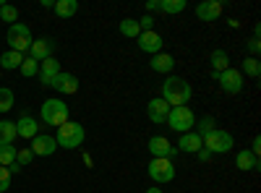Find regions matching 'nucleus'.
Here are the masks:
<instances>
[{"instance_id":"nucleus-11","label":"nucleus","mask_w":261,"mask_h":193,"mask_svg":"<svg viewBox=\"0 0 261 193\" xmlns=\"http://www.w3.org/2000/svg\"><path fill=\"white\" fill-rule=\"evenodd\" d=\"M136 45H139L141 52L157 55V52H162L165 39H162V34H157V32H141V34L136 37Z\"/></svg>"},{"instance_id":"nucleus-19","label":"nucleus","mask_w":261,"mask_h":193,"mask_svg":"<svg viewBox=\"0 0 261 193\" xmlns=\"http://www.w3.org/2000/svg\"><path fill=\"white\" fill-rule=\"evenodd\" d=\"M37 120L32 118V115H21L18 120H16V136H21V139H34L37 136Z\"/></svg>"},{"instance_id":"nucleus-22","label":"nucleus","mask_w":261,"mask_h":193,"mask_svg":"<svg viewBox=\"0 0 261 193\" xmlns=\"http://www.w3.org/2000/svg\"><path fill=\"white\" fill-rule=\"evenodd\" d=\"M209 63H212V73L220 76L222 71L230 68V55H227L225 50H214V52L209 55Z\"/></svg>"},{"instance_id":"nucleus-28","label":"nucleus","mask_w":261,"mask_h":193,"mask_svg":"<svg viewBox=\"0 0 261 193\" xmlns=\"http://www.w3.org/2000/svg\"><path fill=\"white\" fill-rule=\"evenodd\" d=\"M16 104V97L8 87H0V113H8L11 107Z\"/></svg>"},{"instance_id":"nucleus-12","label":"nucleus","mask_w":261,"mask_h":193,"mask_svg":"<svg viewBox=\"0 0 261 193\" xmlns=\"http://www.w3.org/2000/svg\"><path fill=\"white\" fill-rule=\"evenodd\" d=\"M193 11H196V18H201V21H217L222 16L225 6L220 3V0H201Z\"/></svg>"},{"instance_id":"nucleus-32","label":"nucleus","mask_w":261,"mask_h":193,"mask_svg":"<svg viewBox=\"0 0 261 193\" xmlns=\"http://www.w3.org/2000/svg\"><path fill=\"white\" fill-rule=\"evenodd\" d=\"M196 128H199L196 133H199V136L204 139L209 131H214V118H212V115H204L201 120H196Z\"/></svg>"},{"instance_id":"nucleus-29","label":"nucleus","mask_w":261,"mask_h":193,"mask_svg":"<svg viewBox=\"0 0 261 193\" xmlns=\"http://www.w3.org/2000/svg\"><path fill=\"white\" fill-rule=\"evenodd\" d=\"M18 71H21V76H24V78H32V76L39 73V63L34 58H24V63H21Z\"/></svg>"},{"instance_id":"nucleus-2","label":"nucleus","mask_w":261,"mask_h":193,"mask_svg":"<svg viewBox=\"0 0 261 193\" xmlns=\"http://www.w3.org/2000/svg\"><path fill=\"white\" fill-rule=\"evenodd\" d=\"M68 104L63 99H45L42 102V110H39V118L45 125H53V128H60L63 123H68Z\"/></svg>"},{"instance_id":"nucleus-20","label":"nucleus","mask_w":261,"mask_h":193,"mask_svg":"<svg viewBox=\"0 0 261 193\" xmlns=\"http://www.w3.org/2000/svg\"><path fill=\"white\" fill-rule=\"evenodd\" d=\"M235 167L243 170V173H253V170H258V157H253L248 149H243V152L235 154Z\"/></svg>"},{"instance_id":"nucleus-24","label":"nucleus","mask_w":261,"mask_h":193,"mask_svg":"<svg viewBox=\"0 0 261 193\" xmlns=\"http://www.w3.org/2000/svg\"><path fill=\"white\" fill-rule=\"evenodd\" d=\"M16 141V123L0 120V146H13Z\"/></svg>"},{"instance_id":"nucleus-37","label":"nucleus","mask_w":261,"mask_h":193,"mask_svg":"<svg viewBox=\"0 0 261 193\" xmlns=\"http://www.w3.org/2000/svg\"><path fill=\"white\" fill-rule=\"evenodd\" d=\"M146 11H160V0H149V3H146Z\"/></svg>"},{"instance_id":"nucleus-16","label":"nucleus","mask_w":261,"mask_h":193,"mask_svg":"<svg viewBox=\"0 0 261 193\" xmlns=\"http://www.w3.org/2000/svg\"><path fill=\"white\" fill-rule=\"evenodd\" d=\"M178 152L183 154H196L199 149H204V139L196 133V131H188V133H180V141H178Z\"/></svg>"},{"instance_id":"nucleus-17","label":"nucleus","mask_w":261,"mask_h":193,"mask_svg":"<svg viewBox=\"0 0 261 193\" xmlns=\"http://www.w3.org/2000/svg\"><path fill=\"white\" fill-rule=\"evenodd\" d=\"M58 73H60V63H58L55 55L39 63V81H42V87H53V78Z\"/></svg>"},{"instance_id":"nucleus-18","label":"nucleus","mask_w":261,"mask_h":193,"mask_svg":"<svg viewBox=\"0 0 261 193\" xmlns=\"http://www.w3.org/2000/svg\"><path fill=\"white\" fill-rule=\"evenodd\" d=\"M149 68L154 73H172V68H175V58L167 55V52H157V55H151Z\"/></svg>"},{"instance_id":"nucleus-7","label":"nucleus","mask_w":261,"mask_h":193,"mask_svg":"<svg viewBox=\"0 0 261 193\" xmlns=\"http://www.w3.org/2000/svg\"><path fill=\"white\" fill-rule=\"evenodd\" d=\"M149 178L165 185V183H172L175 180V164H172V159H154L151 157L149 162Z\"/></svg>"},{"instance_id":"nucleus-26","label":"nucleus","mask_w":261,"mask_h":193,"mask_svg":"<svg viewBox=\"0 0 261 193\" xmlns=\"http://www.w3.org/2000/svg\"><path fill=\"white\" fill-rule=\"evenodd\" d=\"M120 34L128 37V39H136V37L141 34L139 21H136V18H123V21H120Z\"/></svg>"},{"instance_id":"nucleus-23","label":"nucleus","mask_w":261,"mask_h":193,"mask_svg":"<svg viewBox=\"0 0 261 193\" xmlns=\"http://www.w3.org/2000/svg\"><path fill=\"white\" fill-rule=\"evenodd\" d=\"M21 63H24V55L16 50H8L0 55V68L3 71H16V68H21Z\"/></svg>"},{"instance_id":"nucleus-6","label":"nucleus","mask_w":261,"mask_h":193,"mask_svg":"<svg viewBox=\"0 0 261 193\" xmlns=\"http://www.w3.org/2000/svg\"><path fill=\"white\" fill-rule=\"evenodd\" d=\"M6 42H8V47H11V50H16V52L24 55V52L32 47V42H34V39H32V32H29L27 24H13V26H8Z\"/></svg>"},{"instance_id":"nucleus-3","label":"nucleus","mask_w":261,"mask_h":193,"mask_svg":"<svg viewBox=\"0 0 261 193\" xmlns=\"http://www.w3.org/2000/svg\"><path fill=\"white\" fill-rule=\"evenodd\" d=\"M84 139H86L84 125L68 120V123H63V125L58 128V139H55V141H58V146H63V149H79V146L84 144Z\"/></svg>"},{"instance_id":"nucleus-8","label":"nucleus","mask_w":261,"mask_h":193,"mask_svg":"<svg viewBox=\"0 0 261 193\" xmlns=\"http://www.w3.org/2000/svg\"><path fill=\"white\" fill-rule=\"evenodd\" d=\"M217 81H220V89L225 92V94H241L243 92V73L238 71V68H227V71H222L220 76H217Z\"/></svg>"},{"instance_id":"nucleus-4","label":"nucleus","mask_w":261,"mask_h":193,"mask_svg":"<svg viewBox=\"0 0 261 193\" xmlns=\"http://www.w3.org/2000/svg\"><path fill=\"white\" fill-rule=\"evenodd\" d=\"M165 123H167L175 133H188V131H193V125H196V115H193V110H191L188 104H183V107H170V115H167Z\"/></svg>"},{"instance_id":"nucleus-9","label":"nucleus","mask_w":261,"mask_h":193,"mask_svg":"<svg viewBox=\"0 0 261 193\" xmlns=\"http://www.w3.org/2000/svg\"><path fill=\"white\" fill-rule=\"evenodd\" d=\"M29 152H32L34 157H50V154H55V152H58V141H55V136L37 133V136L32 139Z\"/></svg>"},{"instance_id":"nucleus-34","label":"nucleus","mask_w":261,"mask_h":193,"mask_svg":"<svg viewBox=\"0 0 261 193\" xmlns=\"http://www.w3.org/2000/svg\"><path fill=\"white\" fill-rule=\"evenodd\" d=\"M11 188V173L8 167H0V193H6Z\"/></svg>"},{"instance_id":"nucleus-35","label":"nucleus","mask_w":261,"mask_h":193,"mask_svg":"<svg viewBox=\"0 0 261 193\" xmlns=\"http://www.w3.org/2000/svg\"><path fill=\"white\" fill-rule=\"evenodd\" d=\"M248 50H251V58H256V55H258V50H261V45H258V37H253V39L248 42Z\"/></svg>"},{"instance_id":"nucleus-14","label":"nucleus","mask_w":261,"mask_h":193,"mask_svg":"<svg viewBox=\"0 0 261 193\" xmlns=\"http://www.w3.org/2000/svg\"><path fill=\"white\" fill-rule=\"evenodd\" d=\"M146 115H149V120L154 123V125H162L167 120V115H170V104L162 97H154V99L146 104Z\"/></svg>"},{"instance_id":"nucleus-30","label":"nucleus","mask_w":261,"mask_h":193,"mask_svg":"<svg viewBox=\"0 0 261 193\" xmlns=\"http://www.w3.org/2000/svg\"><path fill=\"white\" fill-rule=\"evenodd\" d=\"M0 21H8V24H18V8L16 6H0Z\"/></svg>"},{"instance_id":"nucleus-38","label":"nucleus","mask_w":261,"mask_h":193,"mask_svg":"<svg viewBox=\"0 0 261 193\" xmlns=\"http://www.w3.org/2000/svg\"><path fill=\"white\" fill-rule=\"evenodd\" d=\"M146 193H165V190H162V188H149Z\"/></svg>"},{"instance_id":"nucleus-27","label":"nucleus","mask_w":261,"mask_h":193,"mask_svg":"<svg viewBox=\"0 0 261 193\" xmlns=\"http://www.w3.org/2000/svg\"><path fill=\"white\" fill-rule=\"evenodd\" d=\"M241 73H246V76H251V78H258V76H261V63H258V58H246L243 66H241Z\"/></svg>"},{"instance_id":"nucleus-13","label":"nucleus","mask_w":261,"mask_h":193,"mask_svg":"<svg viewBox=\"0 0 261 193\" xmlns=\"http://www.w3.org/2000/svg\"><path fill=\"white\" fill-rule=\"evenodd\" d=\"M53 52H55V42H53L50 37H39V39H34V42H32V47H29V58H34L37 63L53 58Z\"/></svg>"},{"instance_id":"nucleus-5","label":"nucleus","mask_w":261,"mask_h":193,"mask_svg":"<svg viewBox=\"0 0 261 193\" xmlns=\"http://www.w3.org/2000/svg\"><path fill=\"white\" fill-rule=\"evenodd\" d=\"M232 146H235L232 133L222 131V128H214V131H209L204 136V149L212 154H227V152H232Z\"/></svg>"},{"instance_id":"nucleus-31","label":"nucleus","mask_w":261,"mask_h":193,"mask_svg":"<svg viewBox=\"0 0 261 193\" xmlns=\"http://www.w3.org/2000/svg\"><path fill=\"white\" fill-rule=\"evenodd\" d=\"M16 162V146H0V167H11Z\"/></svg>"},{"instance_id":"nucleus-15","label":"nucleus","mask_w":261,"mask_h":193,"mask_svg":"<svg viewBox=\"0 0 261 193\" xmlns=\"http://www.w3.org/2000/svg\"><path fill=\"white\" fill-rule=\"evenodd\" d=\"M50 89H58V94H76L79 92V78L73 73H58L53 78V87Z\"/></svg>"},{"instance_id":"nucleus-25","label":"nucleus","mask_w":261,"mask_h":193,"mask_svg":"<svg viewBox=\"0 0 261 193\" xmlns=\"http://www.w3.org/2000/svg\"><path fill=\"white\" fill-rule=\"evenodd\" d=\"M186 8H188L186 0H160V11H162V13H170V16L183 13Z\"/></svg>"},{"instance_id":"nucleus-36","label":"nucleus","mask_w":261,"mask_h":193,"mask_svg":"<svg viewBox=\"0 0 261 193\" xmlns=\"http://www.w3.org/2000/svg\"><path fill=\"white\" fill-rule=\"evenodd\" d=\"M196 157H199L201 162H209L214 154H212V152H206V149H199V152H196Z\"/></svg>"},{"instance_id":"nucleus-1","label":"nucleus","mask_w":261,"mask_h":193,"mask_svg":"<svg viewBox=\"0 0 261 193\" xmlns=\"http://www.w3.org/2000/svg\"><path fill=\"white\" fill-rule=\"evenodd\" d=\"M193 97V89L191 84L183 78V76H167L165 84H162V99L170 104V107H183L188 104Z\"/></svg>"},{"instance_id":"nucleus-21","label":"nucleus","mask_w":261,"mask_h":193,"mask_svg":"<svg viewBox=\"0 0 261 193\" xmlns=\"http://www.w3.org/2000/svg\"><path fill=\"white\" fill-rule=\"evenodd\" d=\"M53 11L58 18H73L79 13V0H58L53 3Z\"/></svg>"},{"instance_id":"nucleus-10","label":"nucleus","mask_w":261,"mask_h":193,"mask_svg":"<svg viewBox=\"0 0 261 193\" xmlns=\"http://www.w3.org/2000/svg\"><path fill=\"white\" fill-rule=\"evenodd\" d=\"M149 152H151V157L154 159H172L178 154V149L172 146L165 136H151L149 139Z\"/></svg>"},{"instance_id":"nucleus-33","label":"nucleus","mask_w":261,"mask_h":193,"mask_svg":"<svg viewBox=\"0 0 261 193\" xmlns=\"http://www.w3.org/2000/svg\"><path fill=\"white\" fill-rule=\"evenodd\" d=\"M32 159H34V154L29 152V149H18V152H16V164H18V167L32 164Z\"/></svg>"}]
</instances>
